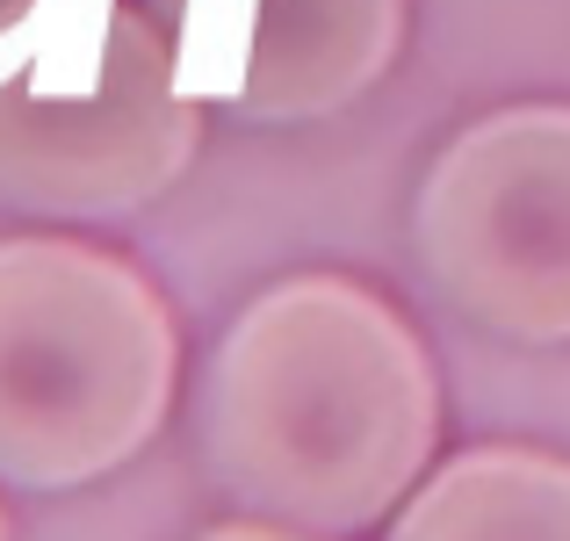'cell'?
<instances>
[{
    "instance_id": "1",
    "label": "cell",
    "mask_w": 570,
    "mask_h": 541,
    "mask_svg": "<svg viewBox=\"0 0 570 541\" xmlns=\"http://www.w3.org/2000/svg\"><path fill=\"white\" fill-rule=\"evenodd\" d=\"M441 447V375L404 311L354 275H289L217 340L203 462L232 505L304 534H362Z\"/></svg>"
},
{
    "instance_id": "2",
    "label": "cell",
    "mask_w": 570,
    "mask_h": 541,
    "mask_svg": "<svg viewBox=\"0 0 570 541\" xmlns=\"http://www.w3.org/2000/svg\"><path fill=\"white\" fill-rule=\"evenodd\" d=\"M181 318L138 260L66 232L0 238V484L80 491L153 447Z\"/></svg>"
},
{
    "instance_id": "3",
    "label": "cell",
    "mask_w": 570,
    "mask_h": 541,
    "mask_svg": "<svg viewBox=\"0 0 570 541\" xmlns=\"http://www.w3.org/2000/svg\"><path fill=\"white\" fill-rule=\"evenodd\" d=\"M412 246L476 333L570 347V101H520L455 130L419 180Z\"/></svg>"
},
{
    "instance_id": "4",
    "label": "cell",
    "mask_w": 570,
    "mask_h": 541,
    "mask_svg": "<svg viewBox=\"0 0 570 541\" xmlns=\"http://www.w3.org/2000/svg\"><path fill=\"white\" fill-rule=\"evenodd\" d=\"M203 101L174 87V43L145 8H116L87 95L0 87V203L29 217H130L188 174Z\"/></svg>"
},
{
    "instance_id": "5",
    "label": "cell",
    "mask_w": 570,
    "mask_h": 541,
    "mask_svg": "<svg viewBox=\"0 0 570 541\" xmlns=\"http://www.w3.org/2000/svg\"><path fill=\"white\" fill-rule=\"evenodd\" d=\"M412 0H253V58L232 109L246 124H318L397 66Z\"/></svg>"
},
{
    "instance_id": "6",
    "label": "cell",
    "mask_w": 570,
    "mask_h": 541,
    "mask_svg": "<svg viewBox=\"0 0 570 541\" xmlns=\"http://www.w3.org/2000/svg\"><path fill=\"white\" fill-rule=\"evenodd\" d=\"M383 541H570V455L484 441L419 476Z\"/></svg>"
},
{
    "instance_id": "7",
    "label": "cell",
    "mask_w": 570,
    "mask_h": 541,
    "mask_svg": "<svg viewBox=\"0 0 570 541\" xmlns=\"http://www.w3.org/2000/svg\"><path fill=\"white\" fill-rule=\"evenodd\" d=\"M87 8H116V0H87ZM109 29L72 22L51 0H0V87L29 80L51 95H87L109 58Z\"/></svg>"
},
{
    "instance_id": "8",
    "label": "cell",
    "mask_w": 570,
    "mask_h": 541,
    "mask_svg": "<svg viewBox=\"0 0 570 541\" xmlns=\"http://www.w3.org/2000/svg\"><path fill=\"white\" fill-rule=\"evenodd\" d=\"M174 43V87L188 101H238L253 58V0H138Z\"/></svg>"
},
{
    "instance_id": "9",
    "label": "cell",
    "mask_w": 570,
    "mask_h": 541,
    "mask_svg": "<svg viewBox=\"0 0 570 541\" xmlns=\"http://www.w3.org/2000/svg\"><path fill=\"white\" fill-rule=\"evenodd\" d=\"M195 541H333V534H304V528H275V520H232V528H209Z\"/></svg>"
},
{
    "instance_id": "10",
    "label": "cell",
    "mask_w": 570,
    "mask_h": 541,
    "mask_svg": "<svg viewBox=\"0 0 570 541\" xmlns=\"http://www.w3.org/2000/svg\"><path fill=\"white\" fill-rule=\"evenodd\" d=\"M0 541H14V528H8V505H0Z\"/></svg>"
}]
</instances>
